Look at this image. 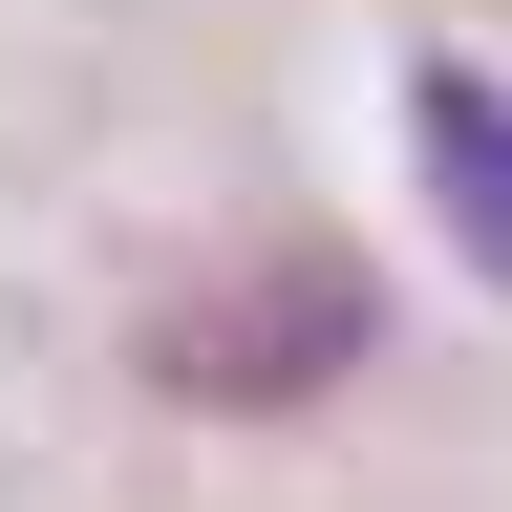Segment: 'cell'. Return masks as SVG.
<instances>
[{
  "label": "cell",
  "instance_id": "1",
  "mask_svg": "<svg viewBox=\"0 0 512 512\" xmlns=\"http://www.w3.org/2000/svg\"><path fill=\"white\" fill-rule=\"evenodd\" d=\"M363 256L342 235H278V256H235V278H192L171 320H150V384L171 406H320V384L363 363Z\"/></svg>",
  "mask_w": 512,
  "mask_h": 512
},
{
  "label": "cell",
  "instance_id": "2",
  "mask_svg": "<svg viewBox=\"0 0 512 512\" xmlns=\"http://www.w3.org/2000/svg\"><path fill=\"white\" fill-rule=\"evenodd\" d=\"M406 150L448 192V235H470V278H512V86H491V64H427V86H406Z\"/></svg>",
  "mask_w": 512,
  "mask_h": 512
}]
</instances>
